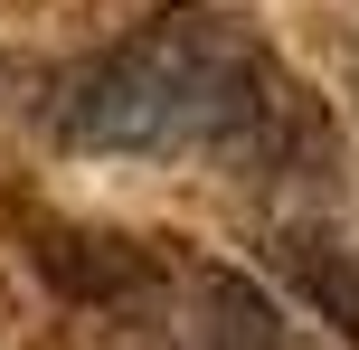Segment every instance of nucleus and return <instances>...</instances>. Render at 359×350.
Listing matches in <instances>:
<instances>
[{
  "label": "nucleus",
  "instance_id": "nucleus-2",
  "mask_svg": "<svg viewBox=\"0 0 359 350\" xmlns=\"http://www.w3.org/2000/svg\"><path fill=\"white\" fill-rule=\"evenodd\" d=\"M265 246H274V265H284L293 294H303L341 341H359V246H341L331 227H274Z\"/></svg>",
  "mask_w": 359,
  "mask_h": 350
},
{
  "label": "nucleus",
  "instance_id": "nucleus-3",
  "mask_svg": "<svg viewBox=\"0 0 359 350\" xmlns=\"http://www.w3.org/2000/svg\"><path fill=\"white\" fill-rule=\"evenodd\" d=\"M350 95H359V48H350Z\"/></svg>",
  "mask_w": 359,
  "mask_h": 350
},
{
  "label": "nucleus",
  "instance_id": "nucleus-1",
  "mask_svg": "<svg viewBox=\"0 0 359 350\" xmlns=\"http://www.w3.org/2000/svg\"><path fill=\"white\" fill-rule=\"evenodd\" d=\"M67 152L133 161H312L331 152L312 95L217 10H142L114 48H95L57 95Z\"/></svg>",
  "mask_w": 359,
  "mask_h": 350
}]
</instances>
